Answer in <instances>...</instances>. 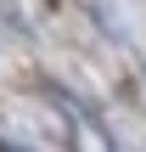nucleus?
<instances>
[{"instance_id": "f257e3e1", "label": "nucleus", "mask_w": 146, "mask_h": 152, "mask_svg": "<svg viewBox=\"0 0 146 152\" xmlns=\"http://www.w3.org/2000/svg\"><path fill=\"white\" fill-rule=\"evenodd\" d=\"M51 102H56V107H62V118H68V141H73V152H113L107 130H101V124H96V118H90L68 90H56V85H51Z\"/></svg>"}]
</instances>
